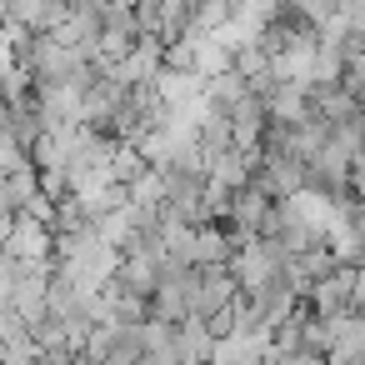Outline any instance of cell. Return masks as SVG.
<instances>
[{
    "label": "cell",
    "mask_w": 365,
    "mask_h": 365,
    "mask_svg": "<svg viewBox=\"0 0 365 365\" xmlns=\"http://www.w3.org/2000/svg\"><path fill=\"white\" fill-rule=\"evenodd\" d=\"M255 185H265L275 200H285V195H295V190L310 185V165H305L295 150L265 145V155H260V165H255Z\"/></svg>",
    "instance_id": "obj_1"
},
{
    "label": "cell",
    "mask_w": 365,
    "mask_h": 365,
    "mask_svg": "<svg viewBox=\"0 0 365 365\" xmlns=\"http://www.w3.org/2000/svg\"><path fill=\"white\" fill-rule=\"evenodd\" d=\"M0 245L11 255H56V225L36 215H0Z\"/></svg>",
    "instance_id": "obj_2"
},
{
    "label": "cell",
    "mask_w": 365,
    "mask_h": 365,
    "mask_svg": "<svg viewBox=\"0 0 365 365\" xmlns=\"http://www.w3.org/2000/svg\"><path fill=\"white\" fill-rule=\"evenodd\" d=\"M240 295V280H235V270L230 265H200V280H195V290H190V315H220L230 300Z\"/></svg>",
    "instance_id": "obj_3"
},
{
    "label": "cell",
    "mask_w": 365,
    "mask_h": 365,
    "mask_svg": "<svg viewBox=\"0 0 365 365\" xmlns=\"http://www.w3.org/2000/svg\"><path fill=\"white\" fill-rule=\"evenodd\" d=\"M355 280H360V265H335L330 275H320L315 285H310V310H320V315H345V310H355Z\"/></svg>",
    "instance_id": "obj_4"
},
{
    "label": "cell",
    "mask_w": 365,
    "mask_h": 365,
    "mask_svg": "<svg viewBox=\"0 0 365 365\" xmlns=\"http://www.w3.org/2000/svg\"><path fill=\"white\" fill-rule=\"evenodd\" d=\"M140 340H145V360H150V365H175V360H180V320L150 315V320L140 325Z\"/></svg>",
    "instance_id": "obj_5"
},
{
    "label": "cell",
    "mask_w": 365,
    "mask_h": 365,
    "mask_svg": "<svg viewBox=\"0 0 365 365\" xmlns=\"http://www.w3.org/2000/svg\"><path fill=\"white\" fill-rule=\"evenodd\" d=\"M215 330L205 315H185L180 320V360H215Z\"/></svg>",
    "instance_id": "obj_6"
},
{
    "label": "cell",
    "mask_w": 365,
    "mask_h": 365,
    "mask_svg": "<svg viewBox=\"0 0 365 365\" xmlns=\"http://www.w3.org/2000/svg\"><path fill=\"white\" fill-rule=\"evenodd\" d=\"M245 96H250V81H245V76H240L235 66L205 81V101H210V106H220V110H235V106H240Z\"/></svg>",
    "instance_id": "obj_7"
},
{
    "label": "cell",
    "mask_w": 365,
    "mask_h": 365,
    "mask_svg": "<svg viewBox=\"0 0 365 365\" xmlns=\"http://www.w3.org/2000/svg\"><path fill=\"white\" fill-rule=\"evenodd\" d=\"M36 190H41V165L21 170V175H6V185H0V215H21Z\"/></svg>",
    "instance_id": "obj_8"
},
{
    "label": "cell",
    "mask_w": 365,
    "mask_h": 365,
    "mask_svg": "<svg viewBox=\"0 0 365 365\" xmlns=\"http://www.w3.org/2000/svg\"><path fill=\"white\" fill-rule=\"evenodd\" d=\"M345 71H350L345 46L320 36V51H315V86H335V81H345Z\"/></svg>",
    "instance_id": "obj_9"
}]
</instances>
